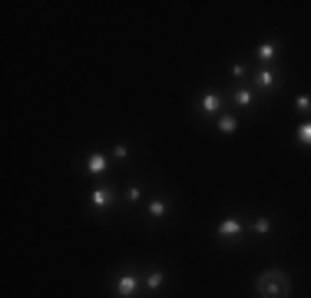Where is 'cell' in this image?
<instances>
[{
	"label": "cell",
	"instance_id": "obj_13",
	"mask_svg": "<svg viewBox=\"0 0 311 298\" xmlns=\"http://www.w3.org/2000/svg\"><path fill=\"white\" fill-rule=\"evenodd\" d=\"M298 139H301L305 146H311V123H305V126L298 129Z\"/></svg>",
	"mask_w": 311,
	"mask_h": 298
},
{
	"label": "cell",
	"instance_id": "obj_7",
	"mask_svg": "<svg viewBox=\"0 0 311 298\" xmlns=\"http://www.w3.org/2000/svg\"><path fill=\"white\" fill-rule=\"evenodd\" d=\"M218 129H222V133H235V129H239L235 116H222V120H218Z\"/></svg>",
	"mask_w": 311,
	"mask_h": 298
},
{
	"label": "cell",
	"instance_id": "obj_6",
	"mask_svg": "<svg viewBox=\"0 0 311 298\" xmlns=\"http://www.w3.org/2000/svg\"><path fill=\"white\" fill-rule=\"evenodd\" d=\"M90 199H93L96 209H103V205L113 202V189H93V196H90Z\"/></svg>",
	"mask_w": 311,
	"mask_h": 298
},
{
	"label": "cell",
	"instance_id": "obj_5",
	"mask_svg": "<svg viewBox=\"0 0 311 298\" xmlns=\"http://www.w3.org/2000/svg\"><path fill=\"white\" fill-rule=\"evenodd\" d=\"M86 169H90L93 176H103V173H106V159H103L99 152H93V156L86 159Z\"/></svg>",
	"mask_w": 311,
	"mask_h": 298
},
{
	"label": "cell",
	"instance_id": "obj_15",
	"mask_svg": "<svg viewBox=\"0 0 311 298\" xmlns=\"http://www.w3.org/2000/svg\"><path fill=\"white\" fill-rule=\"evenodd\" d=\"M232 76H235V80H239V76H245V67H242V63H232Z\"/></svg>",
	"mask_w": 311,
	"mask_h": 298
},
{
	"label": "cell",
	"instance_id": "obj_14",
	"mask_svg": "<svg viewBox=\"0 0 311 298\" xmlns=\"http://www.w3.org/2000/svg\"><path fill=\"white\" fill-rule=\"evenodd\" d=\"M268 229H271V222H268V219H255V232H258V235H265Z\"/></svg>",
	"mask_w": 311,
	"mask_h": 298
},
{
	"label": "cell",
	"instance_id": "obj_16",
	"mask_svg": "<svg viewBox=\"0 0 311 298\" xmlns=\"http://www.w3.org/2000/svg\"><path fill=\"white\" fill-rule=\"evenodd\" d=\"M298 109H301V113H305V109H311V99H308V96H298Z\"/></svg>",
	"mask_w": 311,
	"mask_h": 298
},
{
	"label": "cell",
	"instance_id": "obj_3",
	"mask_svg": "<svg viewBox=\"0 0 311 298\" xmlns=\"http://www.w3.org/2000/svg\"><path fill=\"white\" fill-rule=\"evenodd\" d=\"M239 232H242V222H239V219H222V222H218V235H222V239H235Z\"/></svg>",
	"mask_w": 311,
	"mask_h": 298
},
{
	"label": "cell",
	"instance_id": "obj_12",
	"mask_svg": "<svg viewBox=\"0 0 311 298\" xmlns=\"http://www.w3.org/2000/svg\"><path fill=\"white\" fill-rule=\"evenodd\" d=\"M235 103H239V106H248V103H252V90H239V93H235Z\"/></svg>",
	"mask_w": 311,
	"mask_h": 298
},
{
	"label": "cell",
	"instance_id": "obj_18",
	"mask_svg": "<svg viewBox=\"0 0 311 298\" xmlns=\"http://www.w3.org/2000/svg\"><path fill=\"white\" fill-rule=\"evenodd\" d=\"M139 196H143V189H139V186H133V189H129V202H139Z\"/></svg>",
	"mask_w": 311,
	"mask_h": 298
},
{
	"label": "cell",
	"instance_id": "obj_10",
	"mask_svg": "<svg viewBox=\"0 0 311 298\" xmlns=\"http://www.w3.org/2000/svg\"><path fill=\"white\" fill-rule=\"evenodd\" d=\"M258 86H265V90H271V86H275V76H271L268 70H262V73H258Z\"/></svg>",
	"mask_w": 311,
	"mask_h": 298
},
{
	"label": "cell",
	"instance_id": "obj_11",
	"mask_svg": "<svg viewBox=\"0 0 311 298\" xmlns=\"http://www.w3.org/2000/svg\"><path fill=\"white\" fill-rule=\"evenodd\" d=\"M146 285H149V292H156V288L163 285V272H152V275L146 278Z\"/></svg>",
	"mask_w": 311,
	"mask_h": 298
},
{
	"label": "cell",
	"instance_id": "obj_17",
	"mask_svg": "<svg viewBox=\"0 0 311 298\" xmlns=\"http://www.w3.org/2000/svg\"><path fill=\"white\" fill-rule=\"evenodd\" d=\"M113 156H116V159H126V156H129V149H126V146H116V149H113Z\"/></svg>",
	"mask_w": 311,
	"mask_h": 298
},
{
	"label": "cell",
	"instance_id": "obj_1",
	"mask_svg": "<svg viewBox=\"0 0 311 298\" xmlns=\"http://www.w3.org/2000/svg\"><path fill=\"white\" fill-rule=\"evenodd\" d=\"M258 295L262 298H288L291 295V282L288 275L278 269H268L262 278H258Z\"/></svg>",
	"mask_w": 311,
	"mask_h": 298
},
{
	"label": "cell",
	"instance_id": "obj_2",
	"mask_svg": "<svg viewBox=\"0 0 311 298\" xmlns=\"http://www.w3.org/2000/svg\"><path fill=\"white\" fill-rule=\"evenodd\" d=\"M136 288H139V282H136V275H122L120 282H116V295L120 298H133Z\"/></svg>",
	"mask_w": 311,
	"mask_h": 298
},
{
	"label": "cell",
	"instance_id": "obj_8",
	"mask_svg": "<svg viewBox=\"0 0 311 298\" xmlns=\"http://www.w3.org/2000/svg\"><path fill=\"white\" fill-rule=\"evenodd\" d=\"M258 56H262L265 63H271V60H275V47H271V43H262V47H258Z\"/></svg>",
	"mask_w": 311,
	"mask_h": 298
},
{
	"label": "cell",
	"instance_id": "obj_4",
	"mask_svg": "<svg viewBox=\"0 0 311 298\" xmlns=\"http://www.w3.org/2000/svg\"><path fill=\"white\" fill-rule=\"evenodd\" d=\"M199 106H202L205 116H212V113H218V106H222V103H218V96H215V93H205L202 99H199Z\"/></svg>",
	"mask_w": 311,
	"mask_h": 298
},
{
	"label": "cell",
	"instance_id": "obj_9",
	"mask_svg": "<svg viewBox=\"0 0 311 298\" xmlns=\"http://www.w3.org/2000/svg\"><path fill=\"white\" fill-rule=\"evenodd\" d=\"M149 216H152V219H163L166 216V202H159V199H156V202H149Z\"/></svg>",
	"mask_w": 311,
	"mask_h": 298
}]
</instances>
